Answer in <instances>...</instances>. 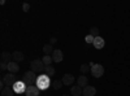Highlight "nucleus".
I'll return each instance as SVG.
<instances>
[{"instance_id":"f8f14e48","label":"nucleus","mask_w":130,"mask_h":96,"mask_svg":"<svg viewBox=\"0 0 130 96\" xmlns=\"http://www.w3.org/2000/svg\"><path fill=\"white\" fill-rule=\"evenodd\" d=\"M96 95V88L92 86H87L83 88V93L82 96H95Z\"/></svg>"},{"instance_id":"423d86ee","label":"nucleus","mask_w":130,"mask_h":96,"mask_svg":"<svg viewBox=\"0 0 130 96\" xmlns=\"http://www.w3.org/2000/svg\"><path fill=\"white\" fill-rule=\"evenodd\" d=\"M91 74H92V77H95V78H100V77H103V74H104V68L100 65V64H95V65L91 68Z\"/></svg>"},{"instance_id":"0eeeda50","label":"nucleus","mask_w":130,"mask_h":96,"mask_svg":"<svg viewBox=\"0 0 130 96\" xmlns=\"http://www.w3.org/2000/svg\"><path fill=\"white\" fill-rule=\"evenodd\" d=\"M74 81H75V78H74L73 74H64L62 79H61L64 86H72V84L74 83Z\"/></svg>"},{"instance_id":"9b49d317","label":"nucleus","mask_w":130,"mask_h":96,"mask_svg":"<svg viewBox=\"0 0 130 96\" xmlns=\"http://www.w3.org/2000/svg\"><path fill=\"white\" fill-rule=\"evenodd\" d=\"M92 44H94V47H95L96 49H102V48L105 46V42H104V39H103L102 36H96Z\"/></svg>"},{"instance_id":"7ed1b4c3","label":"nucleus","mask_w":130,"mask_h":96,"mask_svg":"<svg viewBox=\"0 0 130 96\" xmlns=\"http://www.w3.org/2000/svg\"><path fill=\"white\" fill-rule=\"evenodd\" d=\"M44 68H46V65L43 64L42 60H32L30 62V70L34 71V73H42V71H44Z\"/></svg>"},{"instance_id":"f3484780","label":"nucleus","mask_w":130,"mask_h":96,"mask_svg":"<svg viewBox=\"0 0 130 96\" xmlns=\"http://www.w3.org/2000/svg\"><path fill=\"white\" fill-rule=\"evenodd\" d=\"M12 60V55L9 52H2V62H5V64H9Z\"/></svg>"},{"instance_id":"dca6fc26","label":"nucleus","mask_w":130,"mask_h":96,"mask_svg":"<svg viewBox=\"0 0 130 96\" xmlns=\"http://www.w3.org/2000/svg\"><path fill=\"white\" fill-rule=\"evenodd\" d=\"M53 51H55V49H53L52 44H44V46H43V52H44L46 56H52Z\"/></svg>"},{"instance_id":"cd10ccee","label":"nucleus","mask_w":130,"mask_h":96,"mask_svg":"<svg viewBox=\"0 0 130 96\" xmlns=\"http://www.w3.org/2000/svg\"><path fill=\"white\" fill-rule=\"evenodd\" d=\"M61 96H70V95H68V93H64V95H61Z\"/></svg>"},{"instance_id":"5701e85b","label":"nucleus","mask_w":130,"mask_h":96,"mask_svg":"<svg viewBox=\"0 0 130 96\" xmlns=\"http://www.w3.org/2000/svg\"><path fill=\"white\" fill-rule=\"evenodd\" d=\"M42 61H43V64H44L46 66H48V65H51V62L53 61V59H52V56H43V59H42Z\"/></svg>"},{"instance_id":"6e6552de","label":"nucleus","mask_w":130,"mask_h":96,"mask_svg":"<svg viewBox=\"0 0 130 96\" xmlns=\"http://www.w3.org/2000/svg\"><path fill=\"white\" fill-rule=\"evenodd\" d=\"M39 88L35 86V84H31V86H27L25 95L26 96H39Z\"/></svg>"},{"instance_id":"39448f33","label":"nucleus","mask_w":130,"mask_h":96,"mask_svg":"<svg viewBox=\"0 0 130 96\" xmlns=\"http://www.w3.org/2000/svg\"><path fill=\"white\" fill-rule=\"evenodd\" d=\"M12 88H13L14 93H25L26 92V88H27V84H25L22 81H17L13 84Z\"/></svg>"},{"instance_id":"412c9836","label":"nucleus","mask_w":130,"mask_h":96,"mask_svg":"<svg viewBox=\"0 0 130 96\" xmlns=\"http://www.w3.org/2000/svg\"><path fill=\"white\" fill-rule=\"evenodd\" d=\"M90 35H92L94 38H96V36H100L99 35V27L98 26H92L91 29H90V33H89Z\"/></svg>"},{"instance_id":"f03ea898","label":"nucleus","mask_w":130,"mask_h":96,"mask_svg":"<svg viewBox=\"0 0 130 96\" xmlns=\"http://www.w3.org/2000/svg\"><path fill=\"white\" fill-rule=\"evenodd\" d=\"M37 75H35V73L34 71H31V70H27L24 73V75H22V82L25 84H27V86H31V84H34L37 83Z\"/></svg>"},{"instance_id":"b1692460","label":"nucleus","mask_w":130,"mask_h":96,"mask_svg":"<svg viewBox=\"0 0 130 96\" xmlns=\"http://www.w3.org/2000/svg\"><path fill=\"white\" fill-rule=\"evenodd\" d=\"M94 40H95V38H94L92 35H90V34L85 38V42H86V43H94Z\"/></svg>"},{"instance_id":"393cba45","label":"nucleus","mask_w":130,"mask_h":96,"mask_svg":"<svg viewBox=\"0 0 130 96\" xmlns=\"http://www.w3.org/2000/svg\"><path fill=\"white\" fill-rule=\"evenodd\" d=\"M7 69H8V64H5V62H0V70L4 71V70H7Z\"/></svg>"},{"instance_id":"4be33fe9","label":"nucleus","mask_w":130,"mask_h":96,"mask_svg":"<svg viewBox=\"0 0 130 96\" xmlns=\"http://www.w3.org/2000/svg\"><path fill=\"white\" fill-rule=\"evenodd\" d=\"M62 86H64L62 82L59 81V79H56V81H53V82H52V88H53V90H60Z\"/></svg>"},{"instance_id":"a878e982","label":"nucleus","mask_w":130,"mask_h":96,"mask_svg":"<svg viewBox=\"0 0 130 96\" xmlns=\"http://www.w3.org/2000/svg\"><path fill=\"white\" fill-rule=\"evenodd\" d=\"M22 10H24V12H29V10H30V5L27 3H24L22 4Z\"/></svg>"},{"instance_id":"aec40b11","label":"nucleus","mask_w":130,"mask_h":96,"mask_svg":"<svg viewBox=\"0 0 130 96\" xmlns=\"http://www.w3.org/2000/svg\"><path fill=\"white\" fill-rule=\"evenodd\" d=\"M79 71L83 73V75H85L86 73H90L91 71V68H90L89 64H82V65L79 66Z\"/></svg>"},{"instance_id":"bb28decb","label":"nucleus","mask_w":130,"mask_h":96,"mask_svg":"<svg viewBox=\"0 0 130 96\" xmlns=\"http://www.w3.org/2000/svg\"><path fill=\"white\" fill-rule=\"evenodd\" d=\"M55 43H57V39H56L55 36H52V38L50 39V44H55Z\"/></svg>"},{"instance_id":"9d476101","label":"nucleus","mask_w":130,"mask_h":96,"mask_svg":"<svg viewBox=\"0 0 130 96\" xmlns=\"http://www.w3.org/2000/svg\"><path fill=\"white\" fill-rule=\"evenodd\" d=\"M52 59H53V62L60 64V62L62 61V59H64L62 52H61L60 49H55V51H53V53H52Z\"/></svg>"},{"instance_id":"20e7f679","label":"nucleus","mask_w":130,"mask_h":96,"mask_svg":"<svg viewBox=\"0 0 130 96\" xmlns=\"http://www.w3.org/2000/svg\"><path fill=\"white\" fill-rule=\"evenodd\" d=\"M2 81L4 82L5 86H8V87H13V84L17 82V78H16V75H14L13 73H8V74H5V75L3 77Z\"/></svg>"},{"instance_id":"2eb2a0df","label":"nucleus","mask_w":130,"mask_h":96,"mask_svg":"<svg viewBox=\"0 0 130 96\" xmlns=\"http://www.w3.org/2000/svg\"><path fill=\"white\" fill-rule=\"evenodd\" d=\"M8 70H9V73H17L18 70H20V66H18V64L17 62H14V61H10L9 64H8Z\"/></svg>"},{"instance_id":"a211bd4d","label":"nucleus","mask_w":130,"mask_h":96,"mask_svg":"<svg viewBox=\"0 0 130 96\" xmlns=\"http://www.w3.org/2000/svg\"><path fill=\"white\" fill-rule=\"evenodd\" d=\"M13 93H14V91H13L12 87L5 86V87L2 90V96H13Z\"/></svg>"},{"instance_id":"f257e3e1","label":"nucleus","mask_w":130,"mask_h":96,"mask_svg":"<svg viewBox=\"0 0 130 96\" xmlns=\"http://www.w3.org/2000/svg\"><path fill=\"white\" fill-rule=\"evenodd\" d=\"M35 86H37L40 91L50 88V86H52L51 77H48L47 74H39L38 78H37V83H35Z\"/></svg>"},{"instance_id":"1a4fd4ad","label":"nucleus","mask_w":130,"mask_h":96,"mask_svg":"<svg viewBox=\"0 0 130 96\" xmlns=\"http://www.w3.org/2000/svg\"><path fill=\"white\" fill-rule=\"evenodd\" d=\"M12 60L14 61V62H22L24 60H25V55L22 52H20V51H14L13 53H12Z\"/></svg>"},{"instance_id":"6ab92c4d","label":"nucleus","mask_w":130,"mask_h":96,"mask_svg":"<svg viewBox=\"0 0 130 96\" xmlns=\"http://www.w3.org/2000/svg\"><path fill=\"white\" fill-rule=\"evenodd\" d=\"M44 73L47 74L48 77H53L56 74V70H55V68H53L52 65H48V66L44 68Z\"/></svg>"},{"instance_id":"4468645a","label":"nucleus","mask_w":130,"mask_h":96,"mask_svg":"<svg viewBox=\"0 0 130 96\" xmlns=\"http://www.w3.org/2000/svg\"><path fill=\"white\" fill-rule=\"evenodd\" d=\"M77 83H78V86L79 87H82V88H85V87H87L89 86V79H87V77L86 75H79V78L77 79Z\"/></svg>"},{"instance_id":"ddd939ff","label":"nucleus","mask_w":130,"mask_h":96,"mask_svg":"<svg viewBox=\"0 0 130 96\" xmlns=\"http://www.w3.org/2000/svg\"><path fill=\"white\" fill-rule=\"evenodd\" d=\"M70 93H72L73 96H82V93H83V88L79 87L78 84H75V86H72V88H70Z\"/></svg>"}]
</instances>
